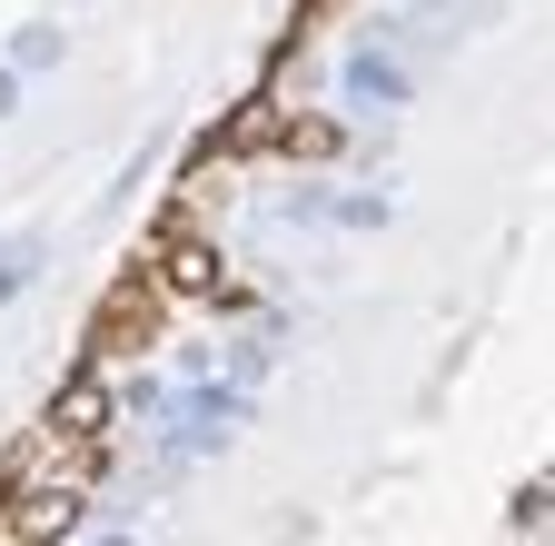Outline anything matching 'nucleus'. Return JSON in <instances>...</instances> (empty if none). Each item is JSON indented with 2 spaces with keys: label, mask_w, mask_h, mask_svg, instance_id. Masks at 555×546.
Listing matches in <instances>:
<instances>
[{
  "label": "nucleus",
  "mask_w": 555,
  "mask_h": 546,
  "mask_svg": "<svg viewBox=\"0 0 555 546\" xmlns=\"http://www.w3.org/2000/svg\"><path fill=\"white\" fill-rule=\"evenodd\" d=\"M11 526H21V536H69V526H80V487H30V497L11 507Z\"/></svg>",
  "instance_id": "f257e3e1"
},
{
  "label": "nucleus",
  "mask_w": 555,
  "mask_h": 546,
  "mask_svg": "<svg viewBox=\"0 0 555 546\" xmlns=\"http://www.w3.org/2000/svg\"><path fill=\"white\" fill-rule=\"evenodd\" d=\"M40 279V239H0V299H21Z\"/></svg>",
  "instance_id": "f03ea898"
},
{
  "label": "nucleus",
  "mask_w": 555,
  "mask_h": 546,
  "mask_svg": "<svg viewBox=\"0 0 555 546\" xmlns=\"http://www.w3.org/2000/svg\"><path fill=\"white\" fill-rule=\"evenodd\" d=\"M11 100H21V80H11V71H0V110H11Z\"/></svg>",
  "instance_id": "7ed1b4c3"
}]
</instances>
